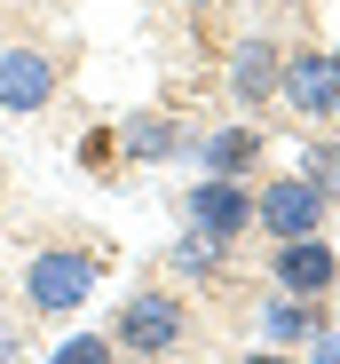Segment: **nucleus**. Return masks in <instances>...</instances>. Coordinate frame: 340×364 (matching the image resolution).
Wrapping results in <instances>:
<instances>
[{"instance_id":"8","label":"nucleus","mask_w":340,"mask_h":364,"mask_svg":"<svg viewBox=\"0 0 340 364\" xmlns=\"http://www.w3.org/2000/svg\"><path fill=\"white\" fill-rule=\"evenodd\" d=\"M277 80H285V48H277L269 32H253V40L230 48V95H238L246 111L277 103Z\"/></svg>"},{"instance_id":"17","label":"nucleus","mask_w":340,"mask_h":364,"mask_svg":"<svg viewBox=\"0 0 340 364\" xmlns=\"http://www.w3.org/2000/svg\"><path fill=\"white\" fill-rule=\"evenodd\" d=\"M238 364H293L285 348H253V356H238Z\"/></svg>"},{"instance_id":"18","label":"nucleus","mask_w":340,"mask_h":364,"mask_svg":"<svg viewBox=\"0 0 340 364\" xmlns=\"http://www.w3.org/2000/svg\"><path fill=\"white\" fill-rule=\"evenodd\" d=\"M175 9H221V0H175Z\"/></svg>"},{"instance_id":"9","label":"nucleus","mask_w":340,"mask_h":364,"mask_svg":"<svg viewBox=\"0 0 340 364\" xmlns=\"http://www.w3.org/2000/svg\"><path fill=\"white\" fill-rule=\"evenodd\" d=\"M119 159L127 166H166V159H182L190 143H182V119L175 111H135V119H119Z\"/></svg>"},{"instance_id":"15","label":"nucleus","mask_w":340,"mask_h":364,"mask_svg":"<svg viewBox=\"0 0 340 364\" xmlns=\"http://www.w3.org/2000/svg\"><path fill=\"white\" fill-rule=\"evenodd\" d=\"M16 356H24V333H16L9 317H0V364H16Z\"/></svg>"},{"instance_id":"13","label":"nucleus","mask_w":340,"mask_h":364,"mask_svg":"<svg viewBox=\"0 0 340 364\" xmlns=\"http://www.w3.org/2000/svg\"><path fill=\"white\" fill-rule=\"evenodd\" d=\"M293 174L309 182V191H317V198H332V206H340V143H309Z\"/></svg>"},{"instance_id":"14","label":"nucleus","mask_w":340,"mask_h":364,"mask_svg":"<svg viewBox=\"0 0 340 364\" xmlns=\"http://www.w3.org/2000/svg\"><path fill=\"white\" fill-rule=\"evenodd\" d=\"M48 364H119V341L111 333H64Z\"/></svg>"},{"instance_id":"4","label":"nucleus","mask_w":340,"mask_h":364,"mask_svg":"<svg viewBox=\"0 0 340 364\" xmlns=\"http://www.w3.org/2000/svg\"><path fill=\"white\" fill-rule=\"evenodd\" d=\"M324 214H332V198H317L301 174H277V182L253 191V230H269L277 246H285V237H317Z\"/></svg>"},{"instance_id":"10","label":"nucleus","mask_w":340,"mask_h":364,"mask_svg":"<svg viewBox=\"0 0 340 364\" xmlns=\"http://www.w3.org/2000/svg\"><path fill=\"white\" fill-rule=\"evenodd\" d=\"M324 317H317V301H293V293H269L261 301V348H301L317 341Z\"/></svg>"},{"instance_id":"1","label":"nucleus","mask_w":340,"mask_h":364,"mask_svg":"<svg viewBox=\"0 0 340 364\" xmlns=\"http://www.w3.org/2000/svg\"><path fill=\"white\" fill-rule=\"evenodd\" d=\"M95 277H103L95 246H32L24 254V309L32 317H72L95 293Z\"/></svg>"},{"instance_id":"19","label":"nucleus","mask_w":340,"mask_h":364,"mask_svg":"<svg viewBox=\"0 0 340 364\" xmlns=\"http://www.w3.org/2000/svg\"><path fill=\"white\" fill-rule=\"evenodd\" d=\"M261 9H301V0H261Z\"/></svg>"},{"instance_id":"7","label":"nucleus","mask_w":340,"mask_h":364,"mask_svg":"<svg viewBox=\"0 0 340 364\" xmlns=\"http://www.w3.org/2000/svg\"><path fill=\"white\" fill-rule=\"evenodd\" d=\"M269 277H277V293H293V301H324L332 277H340V254L324 246V230L317 237H285V246L269 254Z\"/></svg>"},{"instance_id":"6","label":"nucleus","mask_w":340,"mask_h":364,"mask_svg":"<svg viewBox=\"0 0 340 364\" xmlns=\"http://www.w3.org/2000/svg\"><path fill=\"white\" fill-rule=\"evenodd\" d=\"M182 222L206 230V237H221V246H238V237L253 230V191H246L238 174H206L198 191L182 198Z\"/></svg>"},{"instance_id":"16","label":"nucleus","mask_w":340,"mask_h":364,"mask_svg":"<svg viewBox=\"0 0 340 364\" xmlns=\"http://www.w3.org/2000/svg\"><path fill=\"white\" fill-rule=\"evenodd\" d=\"M309 364H340V333H332V325H324V341L309 348Z\"/></svg>"},{"instance_id":"12","label":"nucleus","mask_w":340,"mask_h":364,"mask_svg":"<svg viewBox=\"0 0 340 364\" xmlns=\"http://www.w3.org/2000/svg\"><path fill=\"white\" fill-rule=\"evenodd\" d=\"M221 262H230V246L182 222V237H175V269H182V277H221Z\"/></svg>"},{"instance_id":"2","label":"nucleus","mask_w":340,"mask_h":364,"mask_svg":"<svg viewBox=\"0 0 340 364\" xmlns=\"http://www.w3.org/2000/svg\"><path fill=\"white\" fill-rule=\"evenodd\" d=\"M111 341H119L127 356H175L190 341V301L175 285H135L119 301V317H111Z\"/></svg>"},{"instance_id":"3","label":"nucleus","mask_w":340,"mask_h":364,"mask_svg":"<svg viewBox=\"0 0 340 364\" xmlns=\"http://www.w3.org/2000/svg\"><path fill=\"white\" fill-rule=\"evenodd\" d=\"M55 87H64V55L55 48H32V40H16V48H0V111H48L55 103Z\"/></svg>"},{"instance_id":"11","label":"nucleus","mask_w":340,"mask_h":364,"mask_svg":"<svg viewBox=\"0 0 340 364\" xmlns=\"http://www.w3.org/2000/svg\"><path fill=\"white\" fill-rule=\"evenodd\" d=\"M253 159H261V135H253V127H214V135L198 143V166H206V174H238V182H246Z\"/></svg>"},{"instance_id":"5","label":"nucleus","mask_w":340,"mask_h":364,"mask_svg":"<svg viewBox=\"0 0 340 364\" xmlns=\"http://www.w3.org/2000/svg\"><path fill=\"white\" fill-rule=\"evenodd\" d=\"M277 103L301 119H340V55L332 48H293L285 80H277Z\"/></svg>"}]
</instances>
